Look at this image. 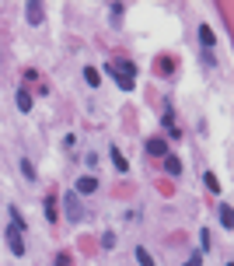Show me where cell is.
I'll list each match as a JSON object with an SVG mask.
<instances>
[{
  "label": "cell",
  "mask_w": 234,
  "mask_h": 266,
  "mask_svg": "<svg viewBox=\"0 0 234 266\" xmlns=\"http://www.w3.org/2000/svg\"><path fill=\"white\" fill-rule=\"evenodd\" d=\"M109 77H116V84L122 91H133V84H137V70H133L129 60H116V63H109Z\"/></svg>",
  "instance_id": "obj_1"
},
{
  "label": "cell",
  "mask_w": 234,
  "mask_h": 266,
  "mask_svg": "<svg viewBox=\"0 0 234 266\" xmlns=\"http://www.w3.org/2000/svg\"><path fill=\"white\" fill-rule=\"evenodd\" d=\"M7 249H11V256H25V231L18 224L7 228Z\"/></svg>",
  "instance_id": "obj_2"
},
{
  "label": "cell",
  "mask_w": 234,
  "mask_h": 266,
  "mask_svg": "<svg viewBox=\"0 0 234 266\" xmlns=\"http://www.w3.org/2000/svg\"><path fill=\"white\" fill-rule=\"evenodd\" d=\"M63 210H66V217H70L74 224H81V221H84V207H81L77 193H66V196H63Z\"/></svg>",
  "instance_id": "obj_3"
},
{
  "label": "cell",
  "mask_w": 234,
  "mask_h": 266,
  "mask_svg": "<svg viewBox=\"0 0 234 266\" xmlns=\"http://www.w3.org/2000/svg\"><path fill=\"white\" fill-rule=\"evenodd\" d=\"M147 154H150V158H168V144H164V137H150V140H147Z\"/></svg>",
  "instance_id": "obj_4"
},
{
  "label": "cell",
  "mask_w": 234,
  "mask_h": 266,
  "mask_svg": "<svg viewBox=\"0 0 234 266\" xmlns=\"http://www.w3.org/2000/svg\"><path fill=\"white\" fill-rule=\"evenodd\" d=\"M25 11H28V21H31V25H42V4H39V0H28V7H25Z\"/></svg>",
  "instance_id": "obj_5"
},
{
  "label": "cell",
  "mask_w": 234,
  "mask_h": 266,
  "mask_svg": "<svg viewBox=\"0 0 234 266\" xmlns=\"http://www.w3.org/2000/svg\"><path fill=\"white\" fill-rule=\"evenodd\" d=\"M199 42H203L206 49H213V46H217V35H213L210 25H199Z\"/></svg>",
  "instance_id": "obj_6"
},
{
  "label": "cell",
  "mask_w": 234,
  "mask_h": 266,
  "mask_svg": "<svg viewBox=\"0 0 234 266\" xmlns=\"http://www.w3.org/2000/svg\"><path fill=\"white\" fill-rule=\"evenodd\" d=\"M164 172H168V175H182V161H178L175 154L164 158Z\"/></svg>",
  "instance_id": "obj_7"
},
{
  "label": "cell",
  "mask_w": 234,
  "mask_h": 266,
  "mask_svg": "<svg viewBox=\"0 0 234 266\" xmlns=\"http://www.w3.org/2000/svg\"><path fill=\"white\" fill-rule=\"evenodd\" d=\"M94 189H98V179L94 175H84L81 182H77V193H94Z\"/></svg>",
  "instance_id": "obj_8"
},
{
  "label": "cell",
  "mask_w": 234,
  "mask_h": 266,
  "mask_svg": "<svg viewBox=\"0 0 234 266\" xmlns=\"http://www.w3.org/2000/svg\"><path fill=\"white\" fill-rule=\"evenodd\" d=\"M84 81H88L91 88H98V84H102V74H98V67H84Z\"/></svg>",
  "instance_id": "obj_9"
},
{
  "label": "cell",
  "mask_w": 234,
  "mask_h": 266,
  "mask_svg": "<svg viewBox=\"0 0 234 266\" xmlns=\"http://www.w3.org/2000/svg\"><path fill=\"white\" fill-rule=\"evenodd\" d=\"M14 102H18V109H21V112H28V109H31V95L25 88L18 91V98H14Z\"/></svg>",
  "instance_id": "obj_10"
},
{
  "label": "cell",
  "mask_w": 234,
  "mask_h": 266,
  "mask_svg": "<svg viewBox=\"0 0 234 266\" xmlns=\"http://www.w3.org/2000/svg\"><path fill=\"white\" fill-rule=\"evenodd\" d=\"M137 263H140V266H154V256L147 252L144 245H137Z\"/></svg>",
  "instance_id": "obj_11"
},
{
  "label": "cell",
  "mask_w": 234,
  "mask_h": 266,
  "mask_svg": "<svg viewBox=\"0 0 234 266\" xmlns=\"http://www.w3.org/2000/svg\"><path fill=\"white\" fill-rule=\"evenodd\" d=\"M203 182H206V189H210V193H220V179L213 175V172H206V175H203Z\"/></svg>",
  "instance_id": "obj_12"
},
{
  "label": "cell",
  "mask_w": 234,
  "mask_h": 266,
  "mask_svg": "<svg viewBox=\"0 0 234 266\" xmlns=\"http://www.w3.org/2000/svg\"><path fill=\"white\" fill-rule=\"evenodd\" d=\"M122 4H109V14H112V25H122Z\"/></svg>",
  "instance_id": "obj_13"
},
{
  "label": "cell",
  "mask_w": 234,
  "mask_h": 266,
  "mask_svg": "<svg viewBox=\"0 0 234 266\" xmlns=\"http://www.w3.org/2000/svg\"><path fill=\"white\" fill-rule=\"evenodd\" d=\"M46 221H49V224H56V200H53V196L46 200Z\"/></svg>",
  "instance_id": "obj_14"
},
{
  "label": "cell",
  "mask_w": 234,
  "mask_h": 266,
  "mask_svg": "<svg viewBox=\"0 0 234 266\" xmlns=\"http://www.w3.org/2000/svg\"><path fill=\"white\" fill-rule=\"evenodd\" d=\"M217 217H220V224H224V228H231V207H227V203H220Z\"/></svg>",
  "instance_id": "obj_15"
},
{
  "label": "cell",
  "mask_w": 234,
  "mask_h": 266,
  "mask_svg": "<svg viewBox=\"0 0 234 266\" xmlns=\"http://www.w3.org/2000/svg\"><path fill=\"white\" fill-rule=\"evenodd\" d=\"M21 175L28 179V182H31V179H35V165H31L28 158H21Z\"/></svg>",
  "instance_id": "obj_16"
},
{
  "label": "cell",
  "mask_w": 234,
  "mask_h": 266,
  "mask_svg": "<svg viewBox=\"0 0 234 266\" xmlns=\"http://www.w3.org/2000/svg\"><path fill=\"white\" fill-rule=\"evenodd\" d=\"M112 165H116L119 172H126V168H129V165H126V158H122V154H119L116 147H112Z\"/></svg>",
  "instance_id": "obj_17"
},
{
  "label": "cell",
  "mask_w": 234,
  "mask_h": 266,
  "mask_svg": "<svg viewBox=\"0 0 234 266\" xmlns=\"http://www.w3.org/2000/svg\"><path fill=\"white\" fill-rule=\"evenodd\" d=\"M11 224H18V228L25 231V217H21V210L18 207H11Z\"/></svg>",
  "instance_id": "obj_18"
},
{
  "label": "cell",
  "mask_w": 234,
  "mask_h": 266,
  "mask_svg": "<svg viewBox=\"0 0 234 266\" xmlns=\"http://www.w3.org/2000/svg\"><path fill=\"white\" fill-rule=\"evenodd\" d=\"M157 74H172V60H157Z\"/></svg>",
  "instance_id": "obj_19"
},
{
  "label": "cell",
  "mask_w": 234,
  "mask_h": 266,
  "mask_svg": "<svg viewBox=\"0 0 234 266\" xmlns=\"http://www.w3.org/2000/svg\"><path fill=\"white\" fill-rule=\"evenodd\" d=\"M102 245H105V249H112V245H116V235H112V231H109V235H102Z\"/></svg>",
  "instance_id": "obj_20"
},
{
  "label": "cell",
  "mask_w": 234,
  "mask_h": 266,
  "mask_svg": "<svg viewBox=\"0 0 234 266\" xmlns=\"http://www.w3.org/2000/svg\"><path fill=\"white\" fill-rule=\"evenodd\" d=\"M199 263H203V252H192V256H189V263H185V266H199Z\"/></svg>",
  "instance_id": "obj_21"
},
{
  "label": "cell",
  "mask_w": 234,
  "mask_h": 266,
  "mask_svg": "<svg viewBox=\"0 0 234 266\" xmlns=\"http://www.w3.org/2000/svg\"><path fill=\"white\" fill-rule=\"evenodd\" d=\"M56 266H70V256H66V252H59V256H56Z\"/></svg>",
  "instance_id": "obj_22"
}]
</instances>
